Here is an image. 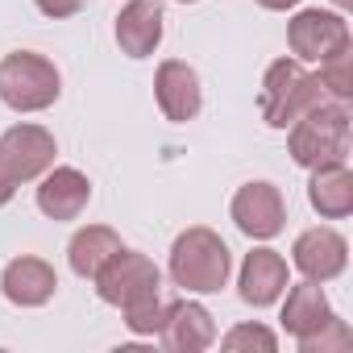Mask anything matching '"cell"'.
I'll use <instances>...</instances> for the list:
<instances>
[{"label":"cell","instance_id":"obj_7","mask_svg":"<svg viewBox=\"0 0 353 353\" xmlns=\"http://www.w3.org/2000/svg\"><path fill=\"white\" fill-rule=\"evenodd\" d=\"M349 42H353L349 21L328 9H303L287 26V46H291V59H299V63H320Z\"/></svg>","mask_w":353,"mask_h":353},{"label":"cell","instance_id":"obj_15","mask_svg":"<svg viewBox=\"0 0 353 353\" xmlns=\"http://www.w3.org/2000/svg\"><path fill=\"white\" fill-rule=\"evenodd\" d=\"M162 30H166V17L158 0H129L117 13V46L129 59H150L162 46Z\"/></svg>","mask_w":353,"mask_h":353},{"label":"cell","instance_id":"obj_12","mask_svg":"<svg viewBox=\"0 0 353 353\" xmlns=\"http://www.w3.org/2000/svg\"><path fill=\"white\" fill-rule=\"evenodd\" d=\"M92 204V183L79 166H50L38 179V212L50 221H79Z\"/></svg>","mask_w":353,"mask_h":353},{"label":"cell","instance_id":"obj_16","mask_svg":"<svg viewBox=\"0 0 353 353\" xmlns=\"http://www.w3.org/2000/svg\"><path fill=\"white\" fill-rule=\"evenodd\" d=\"M307 204H312L324 221H345V216L353 212V170H349L345 162L312 166Z\"/></svg>","mask_w":353,"mask_h":353},{"label":"cell","instance_id":"obj_18","mask_svg":"<svg viewBox=\"0 0 353 353\" xmlns=\"http://www.w3.org/2000/svg\"><path fill=\"white\" fill-rule=\"evenodd\" d=\"M117 250H121L117 229H108V225H88V229H79V233L71 237L67 262H71V270H75L79 279H96L100 266H104Z\"/></svg>","mask_w":353,"mask_h":353},{"label":"cell","instance_id":"obj_8","mask_svg":"<svg viewBox=\"0 0 353 353\" xmlns=\"http://www.w3.org/2000/svg\"><path fill=\"white\" fill-rule=\"evenodd\" d=\"M229 212H233V225H237L250 241H270V237H279L283 225H287V200H283V192H279L274 183H266V179L237 188Z\"/></svg>","mask_w":353,"mask_h":353},{"label":"cell","instance_id":"obj_13","mask_svg":"<svg viewBox=\"0 0 353 353\" xmlns=\"http://www.w3.org/2000/svg\"><path fill=\"white\" fill-rule=\"evenodd\" d=\"M162 349L170 353H204L216 345V324H212V312L196 299H174L166 307V324L158 332Z\"/></svg>","mask_w":353,"mask_h":353},{"label":"cell","instance_id":"obj_19","mask_svg":"<svg viewBox=\"0 0 353 353\" xmlns=\"http://www.w3.org/2000/svg\"><path fill=\"white\" fill-rule=\"evenodd\" d=\"M316 83H320L332 100L349 104V96H353V42H349V46H341V50H332L328 59H320Z\"/></svg>","mask_w":353,"mask_h":353},{"label":"cell","instance_id":"obj_23","mask_svg":"<svg viewBox=\"0 0 353 353\" xmlns=\"http://www.w3.org/2000/svg\"><path fill=\"white\" fill-rule=\"evenodd\" d=\"M34 5L46 13V17H54V21H63V17H75L79 9H83V0H34Z\"/></svg>","mask_w":353,"mask_h":353},{"label":"cell","instance_id":"obj_4","mask_svg":"<svg viewBox=\"0 0 353 353\" xmlns=\"http://www.w3.org/2000/svg\"><path fill=\"white\" fill-rule=\"evenodd\" d=\"M63 96L59 67L38 50H13L0 59V100L13 112H46Z\"/></svg>","mask_w":353,"mask_h":353},{"label":"cell","instance_id":"obj_21","mask_svg":"<svg viewBox=\"0 0 353 353\" xmlns=\"http://www.w3.org/2000/svg\"><path fill=\"white\" fill-rule=\"evenodd\" d=\"M349 345H353V332H349V324H345L336 312H332L312 336H299V349H303V353H345Z\"/></svg>","mask_w":353,"mask_h":353},{"label":"cell","instance_id":"obj_2","mask_svg":"<svg viewBox=\"0 0 353 353\" xmlns=\"http://www.w3.org/2000/svg\"><path fill=\"white\" fill-rule=\"evenodd\" d=\"M287 154L295 166L312 170L324 162H345L349 154V108L341 100H320L287 125Z\"/></svg>","mask_w":353,"mask_h":353},{"label":"cell","instance_id":"obj_6","mask_svg":"<svg viewBox=\"0 0 353 353\" xmlns=\"http://www.w3.org/2000/svg\"><path fill=\"white\" fill-rule=\"evenodd\" d=\"M92 283H96V295H100L104 303L125 307V303H133V299H141V295H150V291H162V270H158L145 254L121 245V250L100 266V274H96Z\"/></svg>","mask_w":353,"mask_h":353},{"label":"cell","instance_id":"obj_24","mask_svg":"<svg viewBox=\"0 0 353 353\" xmlns=\"http://www.w3.org/2000/svg\"><path fill=\"white\" fill-rule=\"evenodd\" d=\"M258 5L266 9V13H287V9H295L299 0H258Z\"/></svg>","mask_w":353,"mask_h":353},{"label":"cell","instance_id":"obj_9","mask_svg":"<svg viewBox=\"0 0 353 353\" xmlns=\"http://www.w3.org/2000/svg\"><path fill=\"white\" fill-rule=\"evenodd\" d=\"M291 262H295V270L307 283H332L349 266V241L336 229H328V225L303 229L295 237V245H291Z\"/></svg>","mask_w":353,"mask_h":353},{"label":"cell","instance_id":"obj_1","mask_svg":"<svg viewBox=\"0 0 353 353\" xmlns=\"http://www.w3.org/2000/svg\"><path fill=\"white\" fill-rule=\"evenodd\" d=\"M166 270H170V283L183 287L188 295H212V291L229 287L233 254L221 233H212L208 225H192L174 237Z\"/></svg>","mask_w":353,"mask_h":353},{"label":"cell","instance_id":"obj_20","mask_svg":"<svg viewBox=\"0 0 353 353\" xmlns=\"http://www.w3.org/2000/svg\"><path fill=\"white\" fill-rule=\"evenodd\" d=\"M166 299H162V291H150V295H141V299H133V303H125L121 312H125V328L133 332V336H158L162 332V324H166Z\"/></svg>","mask_w":353,"mask_h":353},{"label":"cell","instance_id":"obj_26","mask_svg":"<svg viewBox=\"0 0 353 353\" xmlns=\"http://www.w3.org/2000/svg\"><path fill=\"white\" fill-rule=\"evenodd\" d=\"M174 5H200V0H174Z\"/></svg>","mask_w":353,"mask_h":353},{"label":"cell","instance_id":"obj_10","mask_svg":"<svg viewBox=\"0 0 353 353\" xmlns=\"http://www.w3.org/2000/svg\"><path fill=\"white\" fill-rule=\"evenodd\" d=\"M154 100H158L162 117L174 121V125L196 121L200 108H204V88H200L196 67H188L183 59H166V63H158V75H154Z\"/></svg>","mask_w":353,"mask_h":353},{"label":"cell","instance_id":"obj_5","mask_svg":"<svg viewBox=\"0 0 353 353\" xmlns=\"http://www.w3.org/2000/svg\"><path fill=\"white\" fill-rule=\"evenodd\" d=\"M320 100H324V88L316 83V75L299 59H274L266 67L262 92H258V108H262V121L270 129H287L295 117H303Z\"/></svg>","mask_w":353,"mask_h":353},{"label":"cell","instance_id":"obj_3","mask_svg":"<svg viewBox=\"0 0 353 353\" xmlns=\"http://www.w3.org/2000/svg\"><path fill=\"white\" fill-rule=\"evenodd\" d=\"M54 133L42 129V125H13L0 133V208H5L21 183H38L42 174L54 166Z\"/></svg>","mask_w":353,"mask_h":353},{"label":"cell","instance_id":"obj_22","mask_svg":"<svg viewBox=\"0 0 353 353\" xmlns=\"http://www.w3.org/2000/svg\"><path fill=\"white\" fill-rule=\"evenodd\" d=\"M221 349L229 353H245V349H258V353H274L279 349V336L266 328V324H237L221 336Z\"/></svg>","mask_w":353,"mask_h":353},{"label":"cell","instance_id":"obj_25","mask_svg":"<svg viewBox=\"0 0 353 353\" xmlns=\"http://www.w3.org/2000/svg\"><path fill=\"white\" fill-rule=\"evenodd\" d=\"M332 5H336L341 13H349V9H353V0H332Z\"/></svg>","mask_w":353,"mask_h":353},{"label":"cell","instance_id":"obj_14","mask_svg":"<svg viewBox=\"0 0 353 353\" xmlns=\"http://www.w3.org/2000/svg\"><path fill=\"white\" fill-rule=\"evenodd\" d=\"M0 291H5V299L13 307H42V303L54 299L59 274H54V266L46 258L26 254V258H13L5 266V274H0Z\"/></svg>","mask_w":353,"mask_h":353},{"label":"cell","instance_id":"obj_17","mask_svg":"<svg viewBox=\"0 0 353 353\" xmlns=\"http://www.w3.org/2000/svg\"><path fill=\"white\" fill-rule=\"evenodd\" d=\"M291 287V283H287ZM332 316V307H328V295H324V287L320 283H299V287H291L287 291V303H283V328L299 341V336H312L324 320Z\"/></svg>","mask_w":353,"mask_h":353},{"label":"cell","instance_id":"obj_11","mask_svg":"<svg viewBox=\"0 0 353 353\" xmlns=\"http://www.w3.org/2000/svg\"><path fill=\"white\" fill-rule=\"evenodd\" d=\"M287 283H291L287 258H283L279 250L258 245V250H254V254H245V262H241L237 295H241V303H250V307H270V303H279V299H283Z\"/></svg>","mask_w":353,"mask_h":353}]
</instances>
